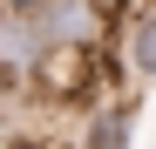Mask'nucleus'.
I'll return each mask as SVG.
<instances>
[{
    "label": "nucleus",
    "mask_w": 156,
    "mask_h": 149,
    "mask_svg": "<svg viewBox=\"0 0 156 149\" xmlns=\"http://www.w3.org/2000/svg\"><path fill=\"white\" fill-rule=\"evenodd\" d=\"M115 54H122V68H129L136 88L156 81V0H136V7L115 20Z\"/></svg>",
    "instance_id": "2"
},
{
    "label": "nucleus",
    "mask_w": 156,
    "mask_h": 149,
    "mask_svg": "<svg viewBox=\"0 0 156 149\" xmlns=\"http://www.w3.org/2000/svg\"><path fill=\"white\" fill-rule=\"evenodd\" d=\"M136 102H143V95H109V102L82 109L75 149H129V142H136Z\"/></svg>",
    "instance_id": "1"
}]
</instances>
